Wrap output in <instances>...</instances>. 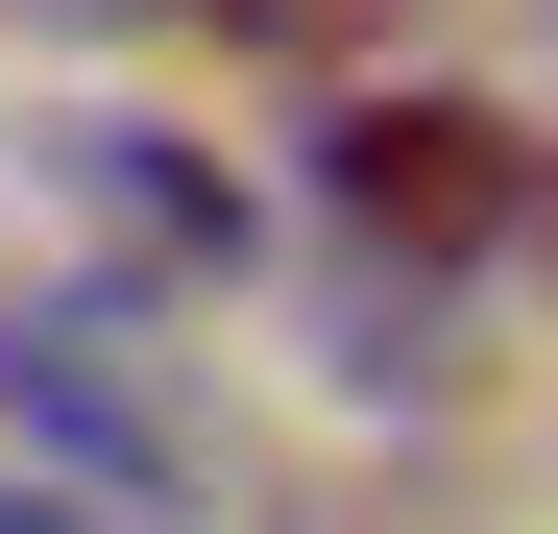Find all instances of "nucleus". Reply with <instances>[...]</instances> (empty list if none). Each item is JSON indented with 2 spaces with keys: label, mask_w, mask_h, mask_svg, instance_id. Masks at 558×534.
<instances>
[{
  "label": "nucleus",
  "mask_w": 558,
  "mask_h": 534,
  "mask_svg": "<svg viewBox=\"0 0 558 534\" xmlns=\"http://www.w3.org/2000/svg\"><path fill=\"white\" fill-rule=\"evenodd\" d=\"M316 195H340V243H364V267H486V243L534 219V146H510L486 98H340Z\"/></svg>",
  "instance_id": "nucleus-1"
},
{
  "label": "nucleus",
  "mask_w": 558,
  "mask_h": 534,
  "mask_svg": "<svg viewBox=\"0 0 558 534\" xmlns=\"http://www.w3.org/2000/svg\"><path fill=\"white\" fill-rule=\"evenodd\" d=\"M219 25H267V49H316V73H364V49H413L437 0H219Z\"/></svg>",
  "instance_id": "nucleus-4"
},
{
  "label": "nucleus",
  "mask_w": 558,
  "mask_h": 534,
  "mask_svg": "<svg viewBox=\"0 0 558 534\" xmlns=\"http://www.w3.org/2000/svg\"><path fill=\"white\" fill-rule=\"evenodd\" d=\"M25 25H146V0H25Z\"/></svg>",
  "instance_id": "nucleus-5"
},
{
  "label": "nucleus",
  "mask_w": 558,
  "mask_h": 534,
  "mask_svg": "<svg viewBox=\"0 0 558 534\" xmlns=\"http://www.w3.org/2000/svg\"><path fill=\"white\" fill-rule=\"evenodd\" d=\"M25 170H49V219L98 243V267H243V195H219L170 122H49Z\"/></svg>",
  "instance_id": "nucleus-3"
},
{
  "label": "nucleus",
  "mask_w": 558,
  "mask_h": 534,
  "mask_svg": "<svg viewBox=\"0 0 558 534\" xmlns=\"http://www.w3.org/2000/svg\"><path fill=\"white\" fill-rule=\"evenodd\" d=\"M0 413H25L73 486H122V510H170V486H195V413L122 365V316H98V292H0Z\"/></svg>",
  "instance_id": "nucleus-2"
},
{
  "label": "nucleus",
  "mask_w": 558,
  "mask_h": 534,
  "mask_svg": "<svg viewBox=\"0 0 558 534\" xmlns=\"http://www.w3.org/2000/svg\"><path fill=\"white\" fill-rule=\"evenodd\" d=\"M0 534H73V510H49V486H0Z\"/></svg>",
  "instance_id": "nucleus-6"
}]
</instances>
